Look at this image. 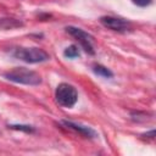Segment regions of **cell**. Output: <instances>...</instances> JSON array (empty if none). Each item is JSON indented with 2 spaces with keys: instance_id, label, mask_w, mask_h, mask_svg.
Masks as SVG:
<instances>
[{
  "instance_id": "6da1fadb",
  "label": "cell",
  "mask_w": 156,
  "mask_h": 156,
  "mask_svg": "<svg viewBox=\"0 0 156 156\" xmlns=\"http://www.w3.org/2000/svg\"><path fill=\"white\" fill-rule=\"evenodd\" d=\"M4 77L10 82L23 85H39L41 83L40 74L26 67H15L5 72Z\"/></svg>"
},
{
  "instance_id": "7a4b0ae2",
  "label": "cell",
  "mask_w": 156,
  "mask_h": 156,
  "mask_svg": "<svg viewBox=\"0 0 156 156\" xmlns=\"http://www.w3.org/2000/svg\"><path fill=\"white\" fill-rule=\"evenodd\" d=\"M12 55L27 63H41L50 58V55L40 48H16Z\"/></svg>"
},
{
  "instance_id": "3957f363",
  "label": "cell",
  "mask_w": 156,
  "mask_h": 156,
  "mask_svg": "<svg viewBox=\"0 0 156 156\" xmlns=\"http://www.w3.org/2000/svg\"><path fill=\"white\" fill-rule=\"evenodd\" d=\"M55 99L60 106L71 108L78 101V91L72 84L60 83L55 90Z\"/></svg>"
},
{
  "instance_id": "277c9868",
  "label": "cell",
  "mask_w": 156,
  "mask_h": 156,
  "mask_svg": "<svg viewBox=\"0 0 156 156\" xmlns=\"http://www.w3.org/2000/svg\"><path fill=\"white\" fill-rule=\"evenodd\" d=\"M66 32L72 35L74 39L78 40L79 45L83 48V50L89 54V55H95V49L93 46V41H94V38L93 35H90L89 33H87L85 30H83L82 28H78V27H73V26H68L65 28Z\"/></svg>"
},
{
  "instance_id": "5b68a950",
  "label": "cell",
  "mask_w": 156,
  "mask_h": 156,
  "mask_svg": "<svg viewBox=\"0 0 156 156\" xmlns=\"http://www.w3.org/2000/svg\"><path fill=\"white\" fill-rule=\"evenodd\" d=\"M100 23L104 27L119 33H124L132 28V23L129 21L121 17H115V16H102L100 17Z\"/></svg>"
},
{
  "instance_id": "8992f818",
  "label": "cell",
  "mask_w": 156,
  "mask_h": 156,
  "mask_svg": "<svg viewBox=\"0 0 156 156\" xmlns=\"http://www.w3.org/2000/svg\"><path fill=\"white\" fill-rule=\"evenodd\" d=\"M61 123H62L65 127H67V128H69V129H72V130L79 133V134L83 135L84 138L93 139V138L96 136V132H95L94 129H91L90 127H88V126H82V124L74 123V122H72V121H61Z\"/></svg>"
},
{
  "instance_id": "52a82bcc",
  "label": "cell",
  "mask_w": 156,
  "mask_h": 156,
  "mask_svg": "<svg viewBox=\"0 0 156 156\" xmlns=\"http://www.w3.org/2000/svg\"><path fill=\"white\" fill-rule=\"evenodd\" d=\"M20 27H23V22L17 18H12V17L0 18V28L1 29H15V28H20Z\"/></svg>"
},
{
  "instance_id": "ba28073f",
  "label": "cell",
  "mask_w": 156,
  "mask_h": 156,
  "mask_svg": "<svg viewBox=\"0 0 156 156\" xmlns=\"http://www.w3.org/2000/svg\"><path fill=\"white\" fill-rule=\"evenodd\" d=\"M91 69H93V72H94L96 76H99V77H102V78H112V77H113L112 71H111L110 68H107V67L100 65V63H94V65L91 66Z\"/></svg>"
},
{
  "instance_id": "9c48e42d",
  "label": "cell",
  "mask_w": 156,
  "mask_h": 156,
  "mask_svg": "<svg viewBox=\"0 0 156 156\" xmlns=\"http://www.w3.org/2000/svg\"><path fill=\"white\" fill-rule=\"evenodd\" d=\"M63 55H65V57H67V58H76V57H79V49H78V46H76V45H69V46H67L65 50H63Z\"/></svg>"
},
{
  "instance_id": "30bf717a",
  "label": "cell",
  "mask_w": 156,
  "mask_h": 156,
  "mask_svg": "<svg viewBox=\"0 0 156 156\" xmlns=\"http://www.w3.org/2000/svg\"><path fill=\"white\" fill-rule=\"evenodd\" d=\"M9 128L16 129V130H22L26 133H33L34 132V127L28 126V124H9Z\"/></svg>"
},
{
  "instance_id": "8fae6325",
  "label": "cell",
  "mask_w": 156,
  "mask_h": 156,
  "mask_svg": "<svg viewBox=\"0 0 156 156\" xmlns=\"http://www.w3.org/2000/svg\"><path fill=\"white\" fill-rule=\"evenodd\" d=\"M132 2L139 7H146L152 4V0H132Z\"/></svg>"
},
{
  "instance_id": "7c38bea8",
  "label": "cell",
  "mask_w": 156,
  "mask_h": 156,
  "mask_svg": "<svg viewBox=\"0 0 156 156\" xmlns=\"http://www.w3.org/2000/svg\"><path fill=\"white\" fill-rule=\"evenodd\" d=\"M155 135H156L155 129H151L150 132H146V133L141 134V136H144V138H150V139H154V138H155Z\"/></svg>"
}]
</instances>
